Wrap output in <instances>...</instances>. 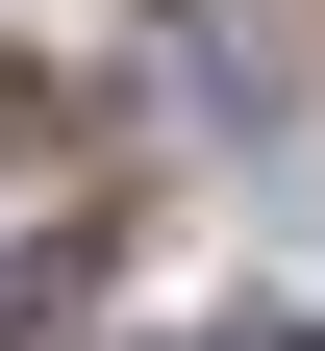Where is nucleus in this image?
<instances>
[{
    "label": "nucleus",
    "mask_w": 325,
    "mask_h": 351,
    "mask_svg": "<svg viewBox=\"0 0 325 351\" xmlns=\"http://www.w3.org/2000/svg\"><path fill=\"white\" fill-rule=\"evenodd\" d=\"M0 351H75V226H51V251H0Z\"/></svg>",
    "instance_id": "f257e3e1"
},
{
    "label": "nucleus",
    "mask_w": 325,
    "mask_h": 351,
    "mask_svg": "<svg viewBox=\"0 0 325 351\" xmlns=\"http://www.w3.org/2000/svg\"><path fill=\"white\" fill-rule=\"evenodd\" d=\"M250 351H325V326H250Z\"/></svg>",
    "instance_id": "f03ea898"
}]
</instances>
